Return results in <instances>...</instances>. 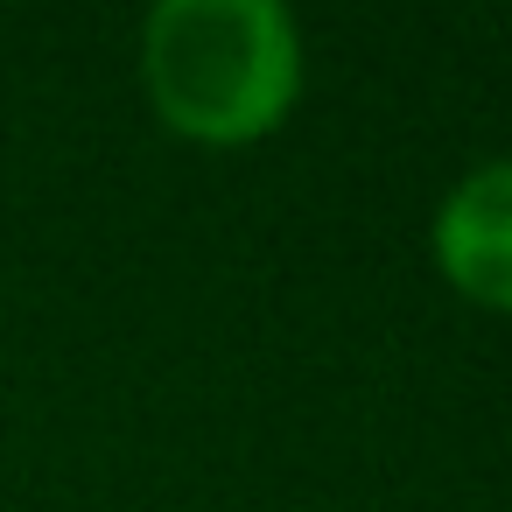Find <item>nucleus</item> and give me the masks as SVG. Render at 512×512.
<instances>
[{
    "instance_id": "1",
    "label": "nucleus",
    "mask_w": 512,
    "mask_h": 512,
    "mask_svg": "<svg viewBox=\"0 0 512 512\" xmlns=\"http://www.w3.org/2000/svg\"><path fill=\"white\" fill-rule=\"evenodd\" d=\"M302 85V43L274 0H162L148 15V92L176 134L253 141Z\"/></svg>"
},
{
    "instance_id": "2",
    "label": "nucleus",
    "mask_w": 512,
    "mask_h": 512,
    "mask_svg": "<svg viewBox=\"0 0 512 512\" xmlns=\"http://www.w3.org/2000/svg\"><path fill=\"white\" fill-rule=\"evenodd\" d=\"M435 260L463 295L512 309V162H491L442 197Z\"/></svg>"
}]
</instances>
